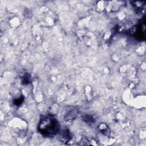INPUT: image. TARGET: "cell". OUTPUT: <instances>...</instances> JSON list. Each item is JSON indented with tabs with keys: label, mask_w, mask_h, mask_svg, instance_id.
Listing matches in <instances>:
<instances>
[{
	"label": "cell",
	"mask_w": 146,
	"mask_h": 146,
	"mask_svg": "<svg viewBox=\"0 0 146 146\" xmlns=\"http://www.w3.org/2000/svg\"><path fill=\"white\" fill-rule=\"evenodd\" d=\"M60 128V125L56 119L52 116H43L40 120L38 125L39 132L46 136L51 137L56 135Z\"/></svg>",
	"instance_id": "obj_1"
}]
</instances>
